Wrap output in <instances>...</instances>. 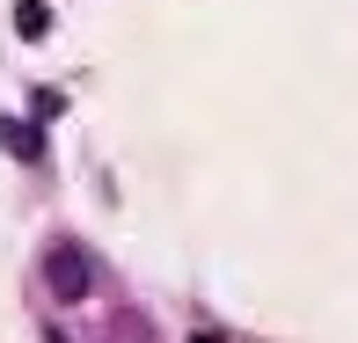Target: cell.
<instances>
[{
    "label": "cell",
    "mask_w": 358,
    "mask_h": 343,
    "mask_svg": "<svg viewBox=\"0 0 358 343\" xmlns=\"http://www.w3.org/2000/svg\"><path fill=\"white\" fill-rule=\"evenodd\" d=\"M88 285H95L88 249H80V241H52V249H44V292H52L59 307H80V300H88Z\"/></svg>",
    "instance_id": "1"
},
{
    "label": "cell",
    "mask_w": 358,
    "mask_h": 343,
    "mask_svg": "<svg viewBox=\"0 0 358 343\" xmlns=\"http://www.w3.org/2000/svg\"><path fill=\"white\" fill-rule=\"evenodd\" d=\"M44 22H52V15H44V0H22V8H15V29H22V37H37Z\"/></svg>",
    "instance_id": "2"
},
{
    "label": "cell",
    "mask_w": 358,
    "mask_h": 343,
    "mask_svg": "<svg viewBox=\"0 0 358 343\" xmlns=\"http://www.w3.org/2000/svg\"><path fill=\"white\" fill-rule=\"evenodd\" d=\"M0 139H8V154H37V139H29L22 124H0Z\"/></svg>",
    "instance_id": "3"
},
{
    "label": "cell",
    "mask_w": 358,
    "mask_h": 343,
    "mask_svg": "<svg viewBox=\"0 0 358 343\" xmlns=\"http://www.w3.org/2000/svg\"><path fill=\"white\" fill-rule=\"evenodd\" d=\"M190 343H227V336H220V329H198V336H190Z\"/></svg>",
    "instance_id": "4"
}]
</instances>
